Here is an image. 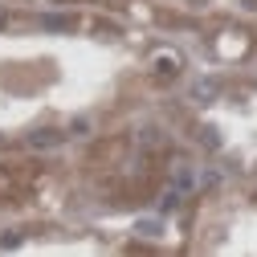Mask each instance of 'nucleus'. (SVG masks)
I'll use <instances>...</instances> for the list:
<instances>
[{"instance_id": "1", "label": "nucleus", "mask_w": 257, "mask_h": 257, "mask_svg": "<svg viewBox=\"0 0 257 257\" xmlns=\"http://www.w3.org/2000/svg\"><path fill=\"white\" fill-rule=\"evenodd\" d=\"M216 90H220L216 82H196V86H192V98H200V102L204 98H216Z\"/></svg>"}, {"instance_id": "2", "label": "nucleus", "mask_w": 257, "mask_h": 257, "mask_svg": "<svg viewBox=\"0 0 257 257\" xmlns=\"http://www.w3.org/2000/svg\"><path fill=\"white\" fill-rule=\"evenodd\" d=\"M29 143H33V147H57V143H61V135H53V131H41V135H33Z\"/></svg>"}, {"instance_id": "3", "label": "nucleus", "mask_w": 257, "mask_h": 257, "mask_svg": "<svg viewBox=\"0 0 257 257\" xmlns=\"http://www.w3.org/2000/svg\"><path fill=\"white\" fill-rule=\"evenodd\" d=\"M41 25H45V29H70L74 21H70V17H41Z\"/></svg>"}, {"instance_id": "4", "label": "nucleus", "mask_w": 257, "mask_h": 257, "mask_svg": "<svg viewBox=\"0 0 257 257\" xmlns=\"http://www.w3.org/2000/svg\"><path fill=\"white\" fill-rule=\"evenodd\" d=\"M176 204H180V196H176V192H168V196H164V200H159V208H164V212H172Z\"/></svg>"}]
</instances>
